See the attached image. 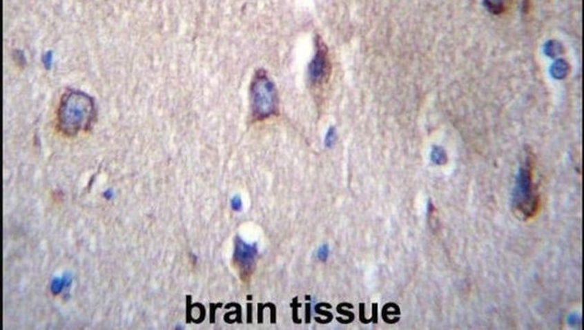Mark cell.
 I'll return each instance as SVG.
<instances>
[{
  "label": "cell",
  "mask_w": 584,
  "mask_h": 330,
  "mask_svg": "<svg viewBox=\"0 0 584 330\" xmlns=\"http://www.w3.org/2000/svg\"><path fill=\"white\" fill-rule=\"evenodd\" d=\"M329 252L330 251L329 246L326 245V244H324V245H322L318 251V260H320V261H323V262H324V261H327V258H329Z\"/></svg>",
  "instance_id": "cell-7"
},
{
  "label": "cell",
  "mask_w": 584,
  "mask_h": 330,
  "mask_svg": "<svg viewBox=\"0 0 584 330\" xmlns=\"http://www.w3.org/2000/svg\"><path fill=\"white\" fill-rule=\"evenodd\" d=\"M252 108L258 120L270 117L277 110V94L272 81L259 72L252 84Z\"/></svg>",
  "instance_id": "cell-3"
},
{
  "label": "cell",
  "mask_w": 584,
  "mask_h": 330,
  "mask_svg": "<svg viewBox=\"0 0 584 330\" xmlns=\"http://www.w3.org/2000/svg\"><path fill=\"white\" fill-rule=\"evenodd\" d=\"M335 129H330L329 133H327V138H326V144L327 146H332L333 142L335 141Z\"/></svg>",
  "instance_id": "cell-10"
},
{
  "label": "cell",
  "mask_w": 584,
  "mask_h": 330,
  "mask_svg": "<svg viewBox=\"0 0 584 330\" xmlns=\"http://www.w3.org/2000/svg\"><path fill=\"white\" fill-rule=\"evenodd\" d=\"M52 61V55L50 52H47L46 57L43 58V62L46 64V67L50 66V62Z\"/></svg>",
  "instance_id": "cell-11"
},
{
  "label": "cell",
  "mask_w": 584,
  "mask_h": 330,
  "mask_svg": "<svg viewBox=\"0 0 584 330\" xmlns=\"http://www.w3.org/2000/svg\"><path fill=\"white\" fill-rule=\"evenodd\" d=\"M95 115L93 98L84 92L70 90L61 98L58 110V127L67 136H75L90 129Z\"/></svg>",
  "instance_id": "cell-1"
},
{
  "label": "cell",
  "mask_w": 584,
  "mask_h": 330,
  "mask_svg": "<svg viewBox=\"0 0 584 330\" xmlns=\"http://www.w3.org/2000/svg\"><path fill=\"white\" fill-rule=\"evenodd\" d=\"M444 159V153L440 148H435L434 151H433V160L435 162L438 163V164H440L442 163Z\"/></svg>",
  "instance_id": "cell-9"
},
{
  "label": "cell",
  "mask_w": 584,
  "mask_h": 330,
  "mask_svg": "<svg viewBox=\"0 0 584 330\" xmlns=\"http://www.w3.org/2000/svg\"><path fill=\"white\" fill-rule=\"evenodd\" d=\"M257 257V246L256 244H249L244 242L240 237L235 240V251L233 261L235 266L240 269L241 275L244 278L251 275Z\"/></svg>",
  "instance_id": "cell-4"
},
{
  "label": "cell",
  "mask_w": 584,
  "mask_h": 330,
  "mask_svg": "<svg viewBox=\"0 0 584 330\" xmlns=\"http://www.w3.org/2000/svg\"><path fill=\"white\" fill-rule=\"evenodd\" d=\"M512 205L524 219H532L538 214L541 198L533 182L530 164L521 166L518 171L512 193Z\"/></svg>",
  "instance_id": "cell-2"
},
{
  "label": "cell",
  "mask_w": 584,
  "mask_h": 330,
  "mask_svg": "<svg viewBox=\"0 0 584 330\" xmlns=\"http://www.w3.org/2000/svg\"><path fill=\"white\" fill-rule=\"evenodd\" d=\"M231 205L232 209H233L235 212H240L243 206L242 199H241L240 196L238 195H234L233 197L231 198Z\"/></svg>",
  "instance_id": "cell-8"
},
{
  "label": "cell",
  "mask_w": 584,
  "mask_h": 330,
  "mask_svg": "<svg viewBox=\"0 0 584 330\" xmlns=\"http://www.w3.org/2000/svg\"><path fill=\"white\" fill-rule=\"evenodd\" d=\"M317 53L309 68V75L312 83L315 85H320L327 81L330 74V64L329 55H327V47L323 41H318Z\"/></svg>",
  "instance_id": "cell-5"
},
{
  "label": "cell",
  "mask_w": 584,
  "mask_h": 330,
  "mask_svg": "<svg viewBox=\"0 0 584 330\" xmlns=\"http://www.w3.org/2000/svg\"><path fill=\"white\" fill-rule=\"evenodd\" d=\"M507 0H485V5L494 14L502 13L506 7Z\"/></svg>",
  "instance_id": "cell-6"
}]
</instances>
